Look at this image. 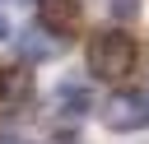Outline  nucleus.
<instances>
[{"mask_svg": "<svg viewBox=\"0 0 149 144\" xmlns=\"http://www.w3.org/2000/svg\"><path fill=\"white\" fill-rule=\"evenodd\" d=\"M14 46H19V60H23V65H42V60H56V56L65 51V37H56V33H47V28L37 23V28H23V33L14 37Z\"/></svg>", "mask_w": 149, "mask_h": 144, "instance_id": "obj_5", "label": "nucleus"}, {"mask_svg": "<svg viewBox=\"0 0 149 144\" xmlns=\"http://www.w3.org/2000/svg\"><path fill=\"white\" fill-rule=\"evenodd\" d=\"M0 144H23V139L19 135H0Z\"/></svg>", "mask_w": 149, "mask_h": 144, "instance_id": "obj_10", "label": "nucleus"}, {"mask_svg": "<svg viewBox=\"0 0 149 144\" xmlns=\"http://www.w3.org/2000/svg\"><path fill=\"white\" fill-rule=\"evenodd\" d=\"M102 125L116 130V135H130V130H149V88H126V93H112L102 102Z\"/></svg>", "mask_w": 149, "mask_h": 144, "instance_id": "obj_2", "label": "nucleus"}, {"mask_svg": "<svg viewBox=\"0 0 149 144\" xmlns=\"http://www.w3.org/2000/svg\"><path fill=\"white\" fill-rule=\"evenodd\" d=\"M88 107H93V93H88L84 79H65V84H56V93H51V116L61 121V130H70L74 121H84Z\"/></svg>", "mask_w": 149, "mask_h": 144, "instance_id": "obj_3", "label": "nucleus"}, {"mask_svg": "<svg viewBox=\"0 0 149 144\" xmlns=\"http://www.w3.org/2000/svg\"><path fill=\"white\" fill-rule=\"evenodd\" d=\"M9 37H19V33H14V23H9V5L0 0V42H9Z\"/></svg>", "mask_w": 149, "mask_h": 144, "instance_id": "obj_8", "label": "nucleus"}, {"mask_svg": "<svg viewBox=\"0 0 149 144\" xmlns=\"http://www.w3.org/2000/svg\"><path fill=\"white\" fill-rule=\"evenodd\" d=\"M28 102H33V74H28L23 65L5 70V74H0V107H5V116H9V111H23Z\"/></svg>", "mask_w": 149, "mask_h": 144, "instance_id": "obj_6", "label": "nucleus"}, {"mask_svg": "<svg viewBox=\"0 0 149 144\" xmlns=\"http://www.w3.org/2000/svg\"><path fill=\"white\" fill-rule=\"evenodd\" d=\"M47 144H79V139H74V135H70V130H56V135H51V139H47Z\"/></svg>", "mask_w": 149, "mask_h": 144, "instance_id": "obj_9", "label": "nucleus"}, {"mask_svg": "<svg viewBox=\"0 0 149 144\" xmlns=\"http://www.w3.org/2000/svg\"><path fill=\"white\" fill-rule=\"evenodd\" d=\"M37 19H42L47 33H56V37L70 42L84 28V0H37Z\"/></svg>", "mask_w": 149, "mask_h": 144, "instance_id": "obj_4", "label": "nucleus"}, {"mask_svg": "<svg viewBox=\"0 0 149 144\" xmlns=\"http://www.w3.org/2000/svg\"><path fill=\"white\" fill-rule=\"evenodd\" d=\"M107 9H112V19H121V23H130V19L140 14V0H107Z\"/></svg>", "mask_w": 149, "mask_h": 144, "instance_id": "obj_7", "label": "nucleus"}, {"mask_svg": "<svg viewBox=\"0 0 149 144\" xmlns=\"http://www.w3.org/2000/svg\"><path fill=\"white\" fill-rule=\"evenodd\" d=\"M135 37L126 33V28H102L93 42H88V74L93 79H107V84H116V79H126L130 70H135Z\"/></svg>", "mask_w": 149, "mask_h": 144, "instance_id": "obj_1", "label": "nucleus"}, {"mask_svg": "<svg viewBox=\"0 0 149 144\" xmlns=\"http://www.w3.org/2000/svg\"><path fill=\"white\" fill-rule=\"evenodd\" d=\"M9 5H23V0H9Z\"/></svg>", "mask_w": 149, "mask_h": 144, "instance_id": "obj_11", "label": "nucleus"}]
</instances>
